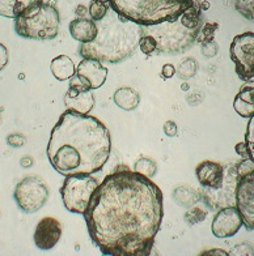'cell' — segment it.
Returning <instances> with one entry per match:
<instances>
[{
    "mask_svg": "<svg viewBox=\"0 0 254 256\" xmlns=\"http://www.w3.org/2000/svg\"><path fill=\"white\" fill-rule=\"evenodd\" d=\"M163 192L127 168L109 174L84 212L92 242L108 256H148L163 221Z\"/></svg>",
    "mask_w": 254,
    "mask_h": 256,
    "instance_id": "cell-1",
    "label": "cell"
},
{
    "mask_svg": "<svg viewBox=\"0 0 254 256\" xmlns=\"http://www.w3.org/2000/svg\"><path fill=\"white\" fill-rule=\"evenodd\" d=\"M110 149V134L101 120L66 110L51 130L48 157L62 176H92L105 166Z\"/></svg>",
    "mask_w": 254,
    "mask_h": 256,
    "instance_id": "cell-2",
    "label": "cell"
},
{
    "mask_svg": "<svg viewBox=\"0 0 254 256\" xmlns=\"http://www.w3.org/2000/svg\"><path fill=\"white\" fill-rule=\"evenodd\" d=\"M99 34L95 40L82 44L79 52L83 58L108 63H119L135 54L139 48L143 26L109 10L106 16L96 21Z\"/></svg>",
    "mask_w": 254,
    "mask_h": 256,
    "instance_id": "cell-3",
    "label": "cell"
},
{
    "mask_svg": "<svg viewBox=\"0 0 254 256\" xmlns=\"http://www.w3.org/2000/svg\"><path fill=\"white\" fill-rule=\"evenodd\" d=\"M121 17L142 26L174 21L193 0H101Z\"/></svg>",
    "mask_w": 254,
    "mask_h": 256,
    "instance_id": "cell-4",
    "label": "cell"
},
{
    "mask_svg": "<svg viewBox=\"0 0 254 256\" xmlns=\"http://www.w3.org/2000/svg\"><path fill=\"white\" fill-rule=\"evenodd\" d=\"M61 16L50 3H37L15 18V30L23 38L36 40H54L59 33Z\"/></svg>",
    "mask_w": 254,
    "mask_h": 256,
    "instance_id": "cell-5",
    "label": "cell"
},
{
    "mask_svg": "<svg viewBox=\"0 0 254 256\" xmlns=\"http://www.w3.org/2000/svg\"><path fill=\"white\" fill-rule=\"evenodd\" d=\"M143 33L156 40L159 55H177L189 50L198 40L200 28H189L183 24L181 17L174 21H164L160 24L143 26Z\"/></svg>",
    "mask_w": 254,
    "mask_h": 256,
    "instance_id": "cell-6",
    "label": "cell"
},
{
    "mask_svg": "<svg viewBox=\"0 0 254 256\" xmlns=\"http://www.w3.org/2000/svg\"><path fill=\"white\" fill-rule=\"evenodd\" d=\"M99 187L97 179L92 176H66L61 187V195L66 209L76 214H84L93 192Z\"/></svg>",
    "mask_w": 254,
    "mask_h": 256,
    "instance_id": "cell-7",
    "label": "cell"
},
{
    "mask_svg": "<svg viewBox=\"0 0 254 256\" xmlns=\"http://www.w3.org/2000/svg\"><path fill=\"white\" fill-rule=\"evenodd\" d=\"M49 194L48 184L41 176H28L17 183L14 198L23 212L34 213L46 204Z\"/></svg>",
    "mask_w": 254,
    "mask_h": 256,
    "instance_id": "cell-8",
    "label": "cell"
},
{
    "mask_svg": "<svg viewBox=\"0 0 254 256\" xmlns=\"http://www.w3.org/2000/svg\"><path fill=\"white\" fill-rule=\"evenodd\" d=\"M229 54L238 78L242 81L251 80L254 78V33L246 32L236 36L230 44Z\"/></svg>",
    "mask_w": 254,
    "mask_h": 256,
    "instance_id": "cell-9",
    "label": "cell"
},
{
    "mask_svg": "<svg viewBox=\"0 0 254 256\" xmlns=\"http://www.w3.org/2000/svg\"><path fill=\"white\" fill-rule=\"evenodd\" d=\"M236 206L246 229L254 230V170L244 176H237Z\"/></svg>",
    "mask_w": 254,
    "mask_h": 256,
    "instance_id": "cell-10",
    "label": "cell"
},
{
    "mask_svg": "<svg viewBox=\"0 0 254 256\" xmlns=\"http://www.w3.org/2000/svg\"><path fill=\"white\" fill-rule=\"evenodd\" d=\"M242 225L244 221L237 206H224L213 217L211 230L216 238H230L237 234Z\"/></svg>",
    "mask_w": 254,
    "mask_h": 256,
    "instance_id": "cell-11",
    "label": "cell"
},
{
    "mask_svg": "<svg viewBox=\"0 0 254 256\" xmlns=\"http://www.w3.org/2000/svg\"><path fill=\"white\" fill-rule=\"evenodd\" d=\"M62 224L54 217H45L36 226L33 240L40 250L54 248L62 236Z\"/></svg>",
    "mask_w": 254,
    "mask_h": 256,
    "instance_id": "cell-12",
    "label": "cell"
},
{
    "mask_svg": "<svg viewBox=\"0 0 254 256\" xmlns=\"http://www.w3.org/2000/svg\"><path fill=\"white\" fill-rule=\"evenodd\" d=\"M76 74L89 85L92 90L101 88L108 78V68L102 66V62L89 58H83L76 68Z\"/></svg>",
    "mask_w": 254,
    "mask_h": 256,
    "instance_id": "cell-13",
    "label": "cell"
},
{
    "mask_svg": "<svg viewBox=\"0 0 254 256\" xmlns=\"http://www.w3.org/2000/svg\"><path fill=\"white\" fill-rule=\"evenodd\" d=\"M224 168L213 161H203L197 166V179L204 188L217 190L224 183Z\"/></svg>",
    "mask_w": 254,
    "mask_h": 256,
    "instance_id": "cell-14",
    "label": "cell"
},
{
    "mask_svg": "<svg viewBox=\"0 0 254 256\" xmlns=\"http://www.w3.org/2000/svg\"><path fill=\"white\" fill-rule=\"evenodd\" d=\"M63 102L67 110L79 112V114H88L95 106V94L92 90L78 93V92L68 89L63 98Z\"/></svg>",
    "mask_w": 254,
    "mask_h": 256,
    "instance_id": "cell-15",
    "label": "cell"
},
{
    "mask_svg": "<svg viewBox=\"0 0 254 256\" xmlns=\"http://www.w3.org/2000/svg\"><path fill=\"white\" fill-rule=\"evenodd\" d=\"M70 33L72 38L80 44H89L95 40L99 34V28L95 20H89L85 17H79L70 22Z\"/></svg>",
    "mask_w": 254,
    "mask_h": 256,
    "instance_id": "cell-16",
    "label": "cell"
},
{
    "mask_svg": "<svg viewBox=\"0 0 254 256\" xmlns=\"http://www.w3.org/2000/svg\"><path fill=\"white\" fill-rule=\"evenodd\" d=\"M233 108L234 112H237L242 118H249L254 115V82H247L240 92L237 96L234 97L233 101Z\"/></svg>",
    "mask_w": 254,
    "mask_h": 256,
    "instance_id": "cell-17",
    "label": "cell"
},
{
    "mask_svg": "<svg viewBox=\"0 0 254 256\" xmlns=\"http://www.w3.org/2000/svg\"><path fill=\"white\" fill-rule=\"evenodd\" d=\"M50 70L53 72V76L58 81H66L76 74V67H75L74 60L67 55H59L51 60Z\"/></svg>",
    "mask_w": 254,
    "mask_h": 256,
    "instance_id": "cell-18",
    "label": "cell"
},
{
    "mask_svg": "<svg viewBox=\"0 0 254 256\" xmlns=\"http://www.w3.org/2000/svg\"><path fill=\"white\" fill-rule=\"evenodd\" d=\"M42 2L44 0H0V16L15 20L32 6Z\"/></svg>",
    "mask_w": 254,
    "mask_h": 256,
    "instance_id": "cell-19",
    "label": "cell"
},
{
    "mask_svg": "<svg viewBox=\"0 0 254 256\" xmlns=\"http://www.w3.org/2000/svg\"><path fill=\"white\" fill-rule=\"evenodd\" d=\"M113 100H114L115 104L122 110L134 112L139 106L140 96L135 89L125 86V88H119L118 90H115Z\"/></svg>",
    "mask_w": 254,
    "mask_h": 256,
    "instance_id": "cell-20",
    "label": "cell"
},
{
    "mask_svg": "<svg viewBox=\"0 0 254 256\" xmlns=\"http://www.w3.org/2000/svg\"><path fill=\"white\" fill-rule=\"evenodd\" d=\"M135 172L142 174V176H146L148 178L153 176L157 172V165L156 162L151 158H147V157H140L138 161L135 162Z\"/></svg>",
    "mask_w": 254,
    "mask_h": 256,
    "instance_id": "cell-21",
    "label": "cell"
},
{
    "mask_svg": "<svg viewBox=\"0 0 254 256\" xmlns=\"http://www.w3.org/2000/svg\"><path fill=\"white\" fill-rule=\"evenodd\" d=\"M198 64L195 62L194 58H187L182 63L180 64V67H178V74H180V78H183V80H186L189 78H193L195 72H197Z\"/></svg>",
    "mask_w": 254,
    "mask_h": 256,
    "instance_id": "cell-22",
    "label": "cell"
},
{
    "mask_svg": "<svg viewBox=\"0 0 254 256\" xmlns=\"http://www.w3.org/2000/svg\"><path fill=\"white\" fill-rule=\"evenodd\" d=\"M234 8L247 20H254V0H234Z\"/></svg>",
    "mask_w": 254,
    "mask_h": 256,
    "instance_id": "cell-23",
    "label": "cell"
},
{
    "mask_svg": "<svg viewBox=\"0 0 254 256\" xmlns=\"http://www.w3.org/2000/svg\"><path fill=\"white\" fill-rule=\"evenodd\" d=\"M110 8L105 3H102L101 0H92L89 6V14L95 21H100L106 16Z\"/></svg>",
    "mask_w": 254,
    "mask_h": 256,
    "instance_id": "cell-24",
    "label": "cell"
},
{
    "mask_svg": "<svg viewBox=\"0 0 254 256\" xmlns=\"http://www.w3.org/2000/svg\"><path fill=\"white\" fill-rule=\"evenodd\" d=\"M139 48L143 54L146 55H155L156 54V48H157V44H156V40L149 36V34L143 33L142 37H140L139 40Z\"/></svg>",
    "mask_w": 254,
    "mask_h": 256,
    "instance_id": "cell-25",
    "label": "cell"
},
{
    "mask_svg": "<svg viewBox=\"0 0 254 256\" xmlns=\"http://www.w3.org/2000/svg\"><path fill=\"white\" fill-rule=\"evenodd\" d=\"M245 142L249 149V157L254 161V115L247 123L246 135H245Z\"/></svg>",
    "mask_w": 254,
    "mask_h": 256,
    "instance_id": "cell-26",
    "label": "cell"
},
{
    "mask_svg": "<svg viewBox=\"0 0 254 256\" xmlns=\"http://www.w3.org/2000/svg\"><path fill=\"white\" fill-rule=\"evenodd\" d=\"M206 216H207V213L204 212L203 209L198 208V206H195V208H193V209H190L189 212L185 214V217H186V221L190 224V225H194V224L203 221V220L206 218Z\"/></svg>",
    "mask_w": 254,
    "mask_h": 256,
    "instance_id": "cell-27",
    "label": "cell"
},
{
    "mask_svg": "<svg viewBox=\"0 0 254 256\" xmlns=\"http://www.w3.org/2000/svg\"><path fill=\"white\" fill-rule=\"evenodd\" d=\"M68 89H71V90L74 92H78V93H80V92L92 90V89L89 88V85L87 84L78 74H75L74 76L70 78V88Z\"/></svg>",
    "mask_w": 254,
    "mask_h": 256,
    "instance_id": "cell-28",
    "label": "cell"
},
{
    "mask_svg": "<svg viewBox=\"0 0 254 256\" xmlns=\"http://www.w3.org/2000/svg\"><path fill=\"white\" fill-rule=\"evenodd\" d=\"M217 29V24H206L204 25L203 29H200L199 33V42L202 44H206V42H211L213 40V34L216 32Z\"/></svg>",
    "mask_w": 254,
    "mask_h": 256,
    "instance_id": "cell-29",
    "label": "cell"
},
{
    "mask_svg": "<svg viewBox=\"0 0 254 256\" xmlns=\"http://www.w3.org/2000/svg\"><path fill=\"white\" fill-rule=\"evenodd\" d=\"M7 142L11 145V146H23L25 144V138L21 134H12L7 138Z\"/></svg>",
    "mask_w": 254,
    "mask_h": 256,
    "instance_id": "cell-30",
    "label": "cell"
},
{
    "mask_svg": "<svg viewBox=\"0 0 254 256\" xmlns=\"http://www.w3.org/2000/svg\"><path fill=\"white\" fill-rule=\"evenodd\" d=\"M8 60H10L8 48L3 44H0V71H3L4 68L7 67Z\"/></svg>",
    "mask_w": 254,
    "mask_h": 256,
    "instance_id": "cell-31",
    "label": "cell"
},
{
    "mask_svg": "<svg viewBox=\"0 0 254 256\" xmlns=\"http://www.w3.org/2000/svg\"><path fill=\"white\" fill-rule=\"evenodd\" d=\"M164 132H165L166 136H169V138H174L177 135V132H178V127L173 120H168L164 124Z\"/></svg>",
    "mask_w": 254,
    "mask_h": 256,
    "instance_id": "cell-32",
    "label": "cell"
},
{
    "mask_svg": "<svg viewBox=\"0 0 254 256\" xmlns=\"http://www.w3.org/2000/svg\"><path fill=\"white\" fill-rule=\"evenodd\" d=\"M251 244L250 243H241V244H238V246L234 247V251L232 254H234V255H254L251 251H249L246 248L247 247H250Z\"/></svg>",
    "mask_w": 254,
    "mask_h": 256,
    "instance_id": "cell-33",
    "label": "cell"
},
{
    "mask_svg": "<svg viewBox=\"0 0 254 256\" xmlns=\"http://www.w3.org/2000/svg\"><path fill=\"white\" fill-rule=\"evenodd\" d=\"M234 149H236L237 154H240L241 157H242V160L250 158V157H249V149H247L246 142H238Z\"/></svg>",
    "mask_w": 254,
    "mask_h": 256,
    "instance_id": "cell-34",
    "label": "cell"
},
{
    "mask_svg": "<svg viewBox=\"0 0 254 256\" xmlns=\"http://www.w3.org/2000/svg\"><path fill=\"white\" fill-rule=\"evenodd\" d=\"M161 72H163L164 78H173L174 74H176L177 70H176V67L173 66V64H164Z\"/></svg>",
    "mask_w": 254,
    "mask_h": 256,
    "instance_id": "cell-35",
    "label": "cell"
},
{
    "mask_svg": "<svg viewBox=\"0 0 254 256\" xmlns=\"http://www.w3.org/2000/svg\"><path fill=\"white\" fill-rule=\"evenodd\" d=\"M204 254H223V255H228V252H225V251H208V252Z\"/></svg>",
    "mask_w": 254,
    "mask_h": 256,
    "instance_id": "cell-36",
    "label": "cell"
},
{
    "mask_svg": "<svg viewBox=\"0 0 254 256\" xmlns=\"http://www.w3.org/2000/svg\"><path fill=\"white\" fill-rule=\"evenodd\" d=\"M0 119H2V118H0Z\"/></svg>",
    "mask_w": 254,
    "mask_h": 256,
    "instance_id": "cell-37",
    "label": "cell"
}]
</instances>
